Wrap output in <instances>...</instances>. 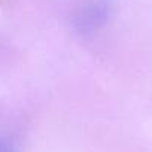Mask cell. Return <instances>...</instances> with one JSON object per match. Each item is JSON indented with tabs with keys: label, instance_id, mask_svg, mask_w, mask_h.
Returning <instances> with one entry per match:
<instances>
[{
	"label": "cell",
	"instance_id": "1",
	"mask_svg": "<svg viewBox=\"0 0 152 152\" xmlns=\"http://www.w3.org/2000/svg\"><path fill=\"white\" fill-rule=\"evenodd\" d=\"M0 152H12L11 151V146L8 142H5L3 139H0Z\"/></svg>",
	"mask_w": 152,
	"mask_h": 152
}]
</instances>
